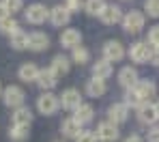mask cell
<instances>
[{
	"label": "cell",
	"mask_w": 159,
	"mask_h": 142,
	"mask_svg": "<svg viewBox=\"0 0 159 142\" xmlns=\"http://www.w3.org/2000/svg\"><path fill=\"white\" fill-rule=\"evenodd\" d=\"M153 54V50L146 45V43H142V41H138V43H133L131 50H129V58H131L133 62H146L148 58Z\"/></svg>",
	"instance_id": "ba28073f"
},
{
	"label": "cell",
	"mask_w": 159,
	"mask_h": 142,
	"mask_svg": "<svg viewBox=\"0 0 159 142\" xmlns=\"http://www.w3.org/2000/svg\"><path fill=\"white\" fill-rule=\"evenodd\" d=\"M9 138L13 142H24L28 138V127H17V125H13V129L9 131Z\"/></svg>",
	"instance_id": "83f0119b"
},
{
	"label": "cell",
	"mask_w": 159,
	"mask_h": 142,
	"mask_svg": "<svg viewBox=\"0 0 159 142\" xmlns=\"http://www.w3.org/2000/svg\"><path fill=\"white\" fill-rule=\"evenodd\" d=\"M84 9H86L88 15H101V11L106 9V2L103 0H86Z\"/></svg>",
	"instance_id": "4316f807"
},
{
	"label": "cell",
	"mask_w": 159,
	"mask_h": 142,
	"mask_svg": "<svg viewBox=\"0 0 159 142\" xmlns=\"http://www.w3.org/2000/svg\"><path fill=\"white\" fill-rule=\"evenodd\" d=\"M50 48V37L45 34V32H30L28 34V50H32V52H43V50H48Z\"/></svg>",
	"instance_id": "52a82bcc"
},
{
	"label": "cell",
	"mask_w": 159,
	"mask_h": 142,
	"mask_svg": "<svg viewBox=\"0 0 159 142\" xmlns=\"http://www.w3.org/2000/svg\"><path fill=\"white\" fill-rule=\"evenodd\" d=\"M2 2L7 4V9H9L11 15L17 13V11H22V7H24V0H2Z\"/></svg>",
	"instance_id": "1f68e13d"
},
{
	"label": "cell",
	"mask_w": 159,
	"mask_h": 142,
	"mask_svg": "<svg viewBox=\"0 0 159 142\" xmlns=\"http://www.w3.org/2000/svg\"><path fill=\"white\" fill-rule=\"evenodd\" d=\"M101 22L103 24H116V22H120L123 20V13H120V9L118 7H114V4H106V9L101 11Z\"/></svg>",
	"instance_id": "ac0fdd59"
},
{
	"label": "cell",
	"mask_w": 159,
	"mask_h": 142,
	"mask_svg": "<svg viewBox=\"0 0 159 142\" xmlns=\"http://www.w3.org/2000/svg\"><path fill=\"white\" fill-rule=\"evenodd\" d=\"M123 28L127 32H140L144 28V15L140 11H129L125 17H123Z\"/></svg>",
	"instance_id": "8992f818"
},
{
	"label": "cell",
	"mask_w": 159,
	"mask_h": 142,
	"mask_svg": "<svg viewBox=\"0 0 159 142\" xmlns=\"http://www.w3.org/2000/svg\"><path fill=\"white\" fill-rule=\"evenodd\" d=\"M88 58H90V52L86 50V48H73V62H78V65H84V62H88Z\"/></svg>",
	"instance_id": "f1b7e54d"
},
{
	"label": "cell",
	"mask_w": 159,
	"mask_h": 142,
	"mask_svg": "<svg viewBox=\"0 0 159 142\" xmlns=\"http://www.w3.org/2000/svg\"><path fill=\"white\" fill-rule=\"evenodd\" d=\"M58 108H60V99H58L56 95H52V93H43V95L37 99V110L41 114H45V116L54 114Z\"/></svg>",
	"instance_id": "6da1fadb"
},
{
	"label": "cell",
	"mask_w": 159,
	"mask_h": 142,
	"mask_svg": "<svg viewBox=\"0 0 159 142\" xmlns=\"http://www.w3.org/2000/svg\"><path fill=\"white\" fill-rule=\"evenodd\" d=\"M2 95H4V103H7L9 108H20V106H24V90H22L20 86H7V88L2 90Z\"/></svg>",
	"instance_id": "3957f363"
},
{
	"label": "cell",
	"mask_w": 159,
	"mask_h": 142,
	"mask_svg": "<svg viewBox=\"0 0 159 142\" xmlns=\"http://www.w3.org/2000/svg\"><path fill=\"white\" fill-rule=\"evenodd\" d=\"M118 82L123 86H127V88L135 86L138 84V71H135L133 67H123V69L118 71Z\"/></svg>",
	"instance_id": "d6986e66"
},
{
	"label": "cell",
	"mask_w": 159,
	"mask_h": 142,
	"mask_svg": "<svg viewBox=\"0 0 159 142\" xmlns=\"http://www.w3.org/2000/svg\"><path fill=\"white\" fill-rule=\"evenodd\" d=\"M80 127H82V125H80L75 118H67V121H62L60 131H62V136H67V138H78V134L82 131Z\"/></svg>",
	"instance_id": "603a6c76"
},
{
	"label": "cell",
	"mask_w": 159,
	"mask_h": 142,
	"mask_svg": "<svg viewBox=\"0 0 159 142\" xmlns=\"http://www.w3.org/2000/svg\"><path fill=\"white\" fill-rule=\"evenodd\" d=\"M7 17H11V13H9V9H7V4L0 0V22H2V20H7Z\"/></svg>",
	"instance_id": "d590c367"
},
{
	"label": "cell",
	"mask_w": 159,
	"mask_h": 142,
	"mask_svg": "<svg viewBox=\"0 0 159 142\" xmlns=\"http://www.w3.org/2000/svg\"><path fill=\"white\" fill-rule=\"evenodd\" d=\"M75 142H97V136H95V131H80Z\"/></svg>",
	"instance_id": "d6a6232c"
},
{
	"label": "cell",
	"mask_w": 159,
	"mask_h": 142,
	"mask_svg": "<svg viewBox=\"0 0 159 142\" xmlns=\"http://www.w3.org/2000/svg\"><path fill=\"white\" fill-rule=\"evenodd\" d=\"M11 45L15 48V50H24L28 48V34L24 30H17L15 34H11Z\"/></svg>",
	"instance_id": "484cf974"
},
{
	"label": "cell",
	"mask_w": 159,
	"mask_h": 142,
	"mask_svg": "<svg viewBox=\"0 0 159 142\" xmlns=\"http://www.w3.org/2000/svg\"><path fill=\"white\" fill-rule=\"evenodd\" d=\"M138 118H140L142 123H146V125L157 123L159 121L157 106H155V103H144V106H140V108H138Z\"/></svg>",
	"instance_id": "30bf717a"
},
{
	"label": "cell",
	"mask_w": 159,
	"mask_h": 142,
	"mask_svg": "<svg viewBox=\"0 0 159 142\" xmlns=\"http://www.w3.org/2000/svg\"><path fill=\"white\" fill-rule=\"evenodd\" d=\"M125 103L127 106H133V108H140V106H144V101L135 95V90L133 88H127V95H125ZM148 103V101H146Z\"/></svg>",
	"instance_id": "f546056e"
},
{
	"label": "cell",
	"mask_w": 159,
	"mask_h": 142,
	"mask_svg": "<svg viewBox=\"0 0 159 142\" xmlns=\"http://www.w3.org/2000/svg\"><path fill=\"white\" fill-rule=\"evenodd\" d=\"M39 67L34 65V62H24L22 67H20V80H24V82H37L39 80Z\"/></svg>",
	"instance_id": "2e32d148"
},
{
	"label": "cell",
	"mask_w": 159,
	"mask_h": 142,
	"mask_svg": "<svg viewBox=\"0 0 159 142\" xmlns=\"http://www.w3.org/2000/svg\"><path fill=\"white\" fill-rule=\"evenodd\" d=\"M58 82V78H56V73H54L52 69H41L39 71V80H37V84L41 86L43 90H52L54 86Z\"/></svg>",
	"instance_id": "e0dca14e"
},
{
	"label": "cell",
	"mask_w": 159,
	"mask_h": 142,
	"mask_svg": "<svg viewBox=\"0 0 159 142\" xmlns=\"http://www.w3.org/2000/svg\"><path fill=\"white\" fill-rule=\"evenodd\" d=\"M50 20H52L54 26H67L69 20H71V13H69L67 7L58 4V7H54L52 11H50Z\"/></svg>",
	"instance_id": "7c38bea8"
},
{
	"label": "cell",
	"mask_w": 159,
	"mask_h": 142,
	"mask_svg": "<svg viewBox=\"0 0 159 142\" xmlns=\"http://www.w3.org/2000/svg\"><path fill=\"white\" fill-rule=\"evenodd\" d=\"M97 140L101 142H114L118 138V127L112 123V121H106V123H99L97 125Z\"/></svg>",
	"instance_id": "277c9868"
},
{
	"label": "cell",
	"mask_w": 159,
	"mask_h": 142,
	"mask_svg": "<svg viewBox=\"0 0 159 142\" xmlns=\"http://www.w3.org/2000/svg\"><path fill=\"white\" fill-rule=\"evenodd\" d=\"M151 60H153L155 65H159V45L155 48V50H153V54H151Z\"/></svg>",
	"instance_id": "74e56055"
},
{
	"label": "cell",
	"mask_w": 159,
	"mask_h": 142,
	"mask_svg": "<svg viewBox=\"0 0 159 142\" xmlns=\"http://www.w3.org/2000/svg\"><path fill=\"white\" fill-rule=\"evenodd\" d=\"M131 88L135 90V95H138L144 103H146V101L155 95V84H153L151 80H138V84L131 86Z\"/></svg>",
	"instance_id": "4fadbf2b"
},
{
	"label": "cell",
	"mask_w": 159,
	"mask_h": 142,
	"mask_svg": "<svg viewBox=\"0 0 159 142\" xmlns=\"http://www.w3.org/2000/svg\"><path fill=\"white\" fill-rule=\"evenodd\" d=\"M0 93H2V86H0Z\"/></svg>",
	"instance_id": "60d3db41"
},
{
	"label": "cell",
	"mask_w": 159,
	"mask_h": 142,
	"mask_svg": "<svg viewBox=\"0 0 159 142\" xmlns=\"http://www.w3.org/2000/svg\"><path fill=\"white\" fill-rule=\"evenodd\" d=\"M123 56H125V48H123L120 41H107L106 45H103V60L118 62Z\"/></svg>",
	"instance_id": "5b68a950"
},
{
	"label": "cell",
	"mask_w": 159,
	"mask_h": 142,
	"mask_svg": "<svg viewBox=\"0 0 159 142\" xmlns=\"http://www.w3.org/2000/svg\"><path fill=\"white\" fill-rule=\"evenodd\" d=\"M60 106L65 108V110H75L82 106V97H80V93L75 88H67L65 93H62V99H60Z\"/></svg>",
	"instance_id": "8fae6325"
},
{
	"label": "cell",
	"mask_w": 159,
	"mask_h": 142,
	"mask_svg": "<svg viewBox=\"0 0 159 142\" xmlns=\"http://www.w3.org/2000/svg\"><path fill=\"white\" fill-rule=\"evenodd\" d=\"M125 142H144V140H142L140 136H129V138H127Z\"/></svg>",
	"instance_id": "f35d334b"
},
{
	"label": "cell",
	"mask_w": 159,
	"mask_h": 142,
	"mask_svg": "<svg viewBox=\"0 0 159 142\" xmlns=\"http://www.w3.org/2000/svg\"><path fill=\"white\" fill-rule=\"evenodd\" d=\"M65 7L69 9V13L80 11V9H82V0H67V4H65Z\"/></svg>",
	"instance_id": "e575fe53"
},
{
	"label": "cell",
	"mask_w": 159,
	"mask_h": 142,
	"mask_svg": "<svg viewBox=\"0 0 159 142\" xmlns=\"http://www.w3.org/2000/svg\"><path fill=\"white\" fill-rule=\"evenodd\" d=\"M73 118H75V121H78L80 125H84V123H90V121H93V108H90V106H86V103H82V106H80V108H75V110H73Z\"/></svg>",
	"instance_id": "cb8c5ba5"
},
{
	"label": "cell",
	"mask_w": 159,
	"mask_h": 142,
	"mask_svg": "<svg viewBox=\"0 0 159 142\" xmlns=\"http://www.w3.org/2000/svg\"><path fill=\"white\" fill-rule=\"evenodd\" d=\"M110 76H112V62H107V60H97V62L93 65V78L106 82Z\"/></svg>",
	"instance_id": "ffe728a7"
},
{
	"label": "cell",
	"mask_w": 159,
	"mask_h": 142,
	"mask_svg": "<svg viewBox=\"0 0 159 142\" xmlns=\"http://www.w3.org/2000/svg\"><path fill=\"white\" fill-rule=\"evenodd\" d=\"M17 30H22V28H20V24H17V20H15L13 15L0 22V32H2V34H9V37H11V34H15Z\"/></svg>",
	"instance_id": "d4e9b609"
},
{
	"label": "cell",
	"mask_w": 159,
	"mask_h": 142,
	"mask_svg": "<svg viewBox=\"0 0 159 142\" xmlns=\"http://www.w3.org/2000/svg\"><path fill=\"white\" fill-rule=\"evenodd\" d=\"M24 15H26V22H30V24H43L50 17V11L43 4L34 2V4H30L26 11H24Z\"/></svg>",
	"instance_id": "7a4b0ae2"
},
{
	"label": "cell",
	"mask_w": 159,
	"mask_h": 142,
	"mask_svg": "<svg viewBox=\"0 0 159 142\" xmlns=\"http://www.w3.org/2000/svg\"><path fill=\"white\" fill-rule=\"evenodd\" d=\"M144 11L151 17H159V0H144Z\"/></svg>",
	"instance_id": "4dcf8cb0"
},
{
	"label": "cell",
	"mask_w": 159,
	"mask_h": 142,
	"mask_svg": "<svg viewBox=\"0 0 159 142\" xmlns=\"http://www.w3.org/2000/svg\"><path fill=\"white\" fill-rule=\"evenodd\" d=\"M148 43H153L155 48L159 45V24H157V26H153V28L148 30Z\"/></svg>",
	"instance_id": "836d02e7"
},
{
	"label": "cell",
	"mask_w": 159,
	"mask_h": 142,
	"mask_svg": "<svg viewBox=\"0 0 159 142\" xmlns=\"http://www.w3.org/2000/svg\"><path fill=\"white\" fill-rule=\"evenodd\" d=\"M155 106H157V114H159V101H157V103H155Z\"/></svg>",
	"instance_id": "ab89813d"
},
{
	"label": "cell",
	"mask_w": 159,
	"mask_h": 142,
	"mask_svg": "<svg viewBox=\"0 0 159 142\" xmlns=\"http://www.w3.org/2000/svg\"><path fill=\"white\" fill-rule=\"evenodd\" d=\"M148 142H159V127H153L148 131Z\"/></svg>",
	"instance_id": "8d00e7d4"
},
{
	"label": "cell",
	"mask_w": 159,
	"mask_h": 142,
	"mask_svg": "<svg viewBox=\"0 0 159 142\" xmlns=\"http://www.w3.org/2000/svg\"><path fill=\"white\" fill-rule=\"evenodd\" d=\"M30 123H32L30 108H26V106L15 108V112H13V125H17V127H30Z\"/></svg>",
	"instance_id": "9a60e30c"
},
{
	"label": "cell",
	"mask_w": 159,
	"mask_h": 142,
	"mask_svg": "<svg viewBox=\"0 0 159 142\" xmlns=\"http://www.w3.org/2000/svg\"><path fill=\"white\" fill-rule=\"evenodd\" d=\"M106 90H107V86H106L103 80L93 78V80H88V82H86V93H88V97H101Z\"/></svg>",
	"instance_id": "7402d4cb"
},
{
	"label": "cell",
	"mask_w": 159,
	"mask_h": 142,
	"mask_svg": "<svg viewBox=\"0 0 159 142\" xmlns=\"http://www.w3.org/2000/svg\"><path fill=\"white\" fill-rule=\"evenodd\" d=\"M80 41H82V34H80V30L75 28H67V30H62V34H60V45L62 48H78L80 45Z\"/></svg>",
	"instance_id": "5bb4252c"
},
{
	"label": "cell",
	"mask_w": 159,
	"mask_h": 142,
	"mask_svg": "<svg viewBox=\"0 0 159 142\" xmlns=\"http://www.w3.org/2000/svg\"><path fill=\"white\" fill-rule=\"evenodd\" d=\"M107 116H110V121H112L114 125L125 123V121L129 118V106H127V103H114V106H110Z\"/></svg>",
	"instance_id": "9c48e42d"
},
{
	"label": "cell",
	"mask_w": 159,
	"mask_h": 142,
	"mask_svg": "<svg viewBox=\"0 0 159 142\" xmlns=\"http://www.w3.org/2000/svg\"><path fill=\"white\" fill-rule=\"evenodd\" d=\"M50 69L56 73V78H60V76H67V73H69L71 62H69V58H65V56H54L52 67H50Z\"/></svg>",
	"instance_id": "44dd1931"
}]
</instances>
